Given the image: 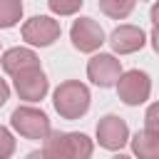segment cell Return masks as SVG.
<instances>
[{
	"mask_svg": "<svg viewBox=\"0 0 159 159\" xmlns=\"http://www.w3.org/2000/svg\"><path fill=\"white\" fill-rule=\"evenodd\" d=\"M89 102H92V94H89L87 84H82L80 80H65L52 92L55 112L62 119H80V117H84L87 109H89Z\"/></svg>",
	"mask_w": 159,
	"mask_h": 159,
	"instance_id": "cell-1",
	"label": "cell"
},
{
	"mask_svg": "<svg viewBox=\"0 0 159 159\" xmlns=\"http://www.w3.org/2000/svg\"><path fill=\"white\" fill-rule=\"evenodd\" d=\"M10 127L20 134V137H25V139H47V134L52 132V127H50V117L42 112V109H37V107H32V104H20V107H15L12 109V114H10Z\"/></svg>",
	"mask_w": 159,
	"mask_h": 159,
	"instance_id": "cell-2",
	"label": "cell"
},
{
	"mask_svg": "<svg viewBox=\"0 0 159 159\" xmlns=\"http://www.w3.org/2000/svg\"><path fill=\"white\" fill-rule=\"evenodd\" d=\"M117 94L124 104L137 107L144 104L152 94V80L144 70H127L117 82Z\"/></svg>",
	"mask_w": 159,
	"mask_h": 159,
	"instance_id": "cell-3",
	"label": "cell"
},
{
	"mask_svg": "<svg viewBox=\"0 0 159 159\" xmlns=\"http://www.w3.org/2000/svg\"><path fill=\"white\" fill-rule=\"evenodd\" d=\"M22 40L32 47H50L55 40H60V22L50 15H32L30 20H25L22 25Z\"/></svg>",
	"mask_w": 159,
	"mask_h": 159,
	"instance_id": "cell-4",
	"label": "cell"
},
{
	"mask_svg": "<svg viewBox=\"0 0 159 159\" xmlns=\"http://www.w3.org/2000/svg\"><path fill=\"white\" fill-rule=\"evenodd\" d=\"M122 60H117L109 52H97L89 62H87V77L92 80V84L107 89V87H117L119 77H122Z\"/></svg>",
	"mask_w": 159,
	"mask_h": 159,
	"instance_id": "cell-5",
	"label": "cell"
},
{
	"mask_svg": "<svg viewBox=\"0 0 159 159\" xmlns=\"http://www.w3.org/2000/svg\"><path fill=\"white\" fill-rule=\"evenodd\" d=\"M70 40L80 52H97L104 42V30L92 17H77L70 27Z\"/></svg>",
	"mask_w": 159,
	"mask_h": 159,
	"instance_id": "cell-6",
	"label": "cell"
},
{
	"mask_svg": "<svg viewBox=\"0 0 159 159\" xmlns=\"http://www.w3.org/2000/svg\"><path fill=\"white\" fill-rule=\"evenodd\" d=\"M97 142L102 149H109V152H119L127 142H129V127L122 117L117 114H104L99 122H97Z\"/></svg>",
	"mask_w": 159,
	"mask_h": 159,
	"instance_id": "cell-7",
	"label": "cell"
},
{
	"mask_svg": "<svg viewBox=\"0 0 159 159\" xmlns=\"http://www.w3.org/2000/svg\"><path fill=\"white\" fill-rule=\"evenodd\" d=\"M12 84H15L17 97L25 99V102H30V104L45 99V94H47V89H50V80H47V75L42 72V67L20 72L17 77H12Z\"/></svg>",
	"mask_w": 159,
	"mask_h": 159,
	"instance_id": "cell-8",
	"label": "cell"
},
{
	"mask_svg": "<svg viewBox=\"0 0 159 159\" xmlns=\"http://www.w3.org/2000/svg\"><path fill=\"white\" fill-rule=\"evenodd\" d=\"M107 42L117 55H132V52H137L147 45V35L137 25H119V27L112 30Z\"/></svg>",
	"mask_w": 159,
	"mask_h": 159,
	"instance_id": "cell-9",
	"label": "cell"
},
{
	"mask_svg": "<svg viewBox=\"0 0 159 159\" xmlns=\"http://www.w3.org/2000/svg\"><path fill=\"white\" fill-rule=\"evenodd\" d=\"M0 65H2V70H5L10 77H17L20 72H27V70L40 67V57H37L30 47H10V50L2 52Z\"/></svg>",
	"mask_w": 159,
	"mask_h": 159,
	"instance_id": "cell-10",
	"label": "cell"
},
{
	"mask_svg": "<svg viewBox=\"0 0 159 159\" xmlns=\"http://www.w3.org/2000/svg\"><path fill=\"white\" fill-rule=\"evenodd\" d=\"M132 154L137 159H159V134L149 129H139L132 139Z\"/></svg>",
	"mask_w": 159,
	"mask_h": 159,
	"instance_id": "cell-11",
	"label": "cell"
},
{
	"mask_svg": "<svg viewBox=\"0 0 159 159\" xmlns=\"http://www.w3.org/2000/svg\"><path fill=\"white\" fill-rule=\"evenodd\" d=\"M42 157L45 159H70V139H67V132H60V129H52L47 134V139L42 142Z\"/></svg>",
	"mask_w": 159,
	"mask_h": 159,
	"instance_id": "cell-12",
	"label": "cell"
},
{
	"mask_svg": "<svg viewBox=\"0 0 159 159\" xmlns=\"http://www.w3.org/2000/svg\"><path fill=\"white\" fill-rule=\"evenodd\" d=\"M70 139V159H89L94 152V142L82 132H67Z\"/></svg>",
	"mask_w": 159,
	"mask_h": 159,
	"instance_id": "cell-13",
	"label": "cell"
},
{
	"mask_svg": "<svg viewBox=\"0 0 159 159\" xmlns=\"http://www.w3.org/2000/svg\"><path fill=\"white\" fill-rule=\"evenodd\" d=\"M22 17V2L20 0H0V27H15Z\"/></svg>",
	"mask_w": 159,
	"mask_h": 159,
	"instance_id": "cell-14",
	"label": "cell"
},
{
	"mask_svg": "<svg viewBox=\"0 0 159 159\" xmlns=\"http://www.w3.org/2000/svg\"><path fill=\"white\" fill-rule=\"evenodd\" d=\"M99 10L114 20H124L134 10V0H99Z\"/></svg>",
	"mask_w": 159,
	"mask_h": 159,
	"instance_id": "cell-15",
	"label": "cell"
},
{
	"mask_svg": "<svg viewBox=\"0 0 159 159\" xmlns=\"http://www.w3.org/2000/svg\"><path fill=\"white\" fill-rule=\"evenodd\" d=\"M47 7H50L55 15H75V12H80L82 0H50Z\"/></svg>",
	"mask_w": 159,
	"mask_h": 159,
	"instance_id": "cell-16",
	"label": "cell"
},
{
	"mask_svg": "<svg viewBox=\"0 0 159 159\" xmlns=\"http://www.w3.org/2000/svg\"><path fill=\"white\" fill-rule=\"evenodd\" d=\"M15 154V137L7 127L0 124V159H10Z\"/></svg>",
	"mask_w": 159,
	"mask_h": 159,
	"instance_id": "cell-17",
	"label": "cell"
},
{
	"mask_svg": "<svg viewBox=\"0 0 159 159\" xmlns=\"http://www.w3.org/2000/svg\"><path fill=\"white\" fill-rule=\"evenodd\" d=\"M144 129L159 134V102H154V104L147 107V114H144Z\"/></svg>",
	"mask_w": 159,
	"mask_h": 159,
	"instance_id": "cell-18",
	"label": "cell"
},
{
	"mask_svg": "<svg viewBox=\"0 0 159 159\" xmlns=\"http://www.w3.org/2000/svg\"><path fill=\"white\" fill-rule=\"evenodd\" d=\"M7 99H10V87H7L5 80H0V107H2Z\"/></svg>",
	"mask_w": 159,
	"mask_h": 159,
	"instance_id": "cell-19",
	"label": "cell"
},
{
	"mask_svg": "<svg viewBox=\"0 0 159 159\" xmlns=\"http://www.w3.org/2000/svg\"><path fill=\"white\" fill-rule=\"evenodd\" d=\"M149 40H152V47H154V52L159 55V25H154V27H152V35H149Z\"/></svg>",
	"mask_w": 159,
	"mask_h": 159,
	"instance_id": "cell-20",
	"label": "cell"
},
{
	"mask_svg": "<svg viewBox=\"0 0 159 159\" xmlns=\"http://www.w3.org/2000/svg\"><path fill=\"white\" fill-rule=\"evenodd\" d=\"M149 17H152V22H154V25H159V0L152 5V10H149Z\"/></svg>",
	"mask_w": 159,
	"mask_h": 159,
	"instance_id": "cell-21",
	"label": "cell"
},
{
	"mask_svg": "<svg viewBox=\"0 0 159 159\" xmlns=\"http://www.w3.org/2000/svg\"><path fill=\"white\" fill-rule=\"evenodd\" d=\"M25 159H45V157H42V152H37V149H35V152H30Z\"/></svg>",
	"mask_w": 159,
	"mask_h": 159,
	"instance_id": "cell-22",
	"label": "cell"
},
{
	"mask_svg": "<svg viewBox=\"0 0 159 159\" xmlns=\"http://www.w3.org/2000/svg\"><path fill=\"white\" fill-rule=\"evenodd\" d=\"M112 159H132V157H127V154H114Z\"/></svg>",
	"mask_w": 159,
	"mask_h": 159,
	"instance_id": "cell-23",
	"label": "cell"
}]
</instances>
